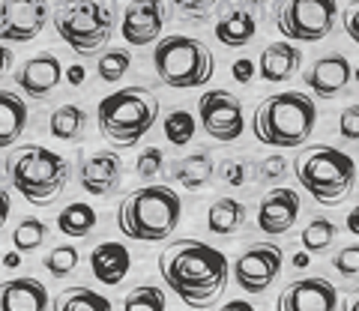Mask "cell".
<instances>
[{"mask_svg":"<svg viewBox=\"0 0 359 311\" xmlns=\"http://www.w3.org/2000/svg\"><path fill=\"white\" fill-rule=\"evenodd\" d=\"M159 272L192 308H212L228 287V258L204 240H174L162 251Z\"/></svg>","mask_w":359,"mask_h":311,"instance_id":"cell-1","label":"cell"},{"mask_svg":"<svg viewBox=\"0 0 359 311\" xmlns=\"http://www.w3.org/2000/svg\"><path fill=\"white\" fill-rule=\"evenodd\" d=\"M6 177L33 207H51L69 186V162L42 144H18L6 159Z\"/></svg>","mask_w":359,"mask_h":311,"instance_id":"cell-2","label":"cell"},{"mask_svg":"<svg viewBox=\"0 0 359 311\" xmlns=\"http://www.w3.org/2000/svg\"><path fill=\"white\" fill-rule=\"evenodd\" d=\"M314 126H318V105H314L311 96L297 90L266 96L255 108L252 117L255 138L266 144V147H278V150L302 147L311 138Z\"/></svg>","mask_w":359,"mask_h":311,"instance_id":"cell-3","label":"cell"},{"mask_svg":"<svg viewBox=\"0 0 359 311\" xmlns=\"http://www.w3.org/2000/svg\"><path fill=\"white\" fill-rule=\"evenodd\" d=\"M183 219V201L168 186L135 188L117 207V228L123 237L141 242H162L174 237Z\"/></svg>","mask_w":359,"mask_h":311,"instance_id":"cell-4","label":"cell"},{"mask_svg":"<svg viewBox=\"0 0 359 311\" xmlns=\"http://www.w3.org/2000/svg\"><path fill=\"white\" fill-rule=\"evenodd\" d=\"M297 183L323 207H339L356 188V162L330 144H309L294 159Z\"/></svg>","mask_w":359,"mask_h":311,"instance_id":"cell-5","label":"cell"},{"mask_svg":"<svg viewBox=\"0 0 359 311\" xmlns=\"http://www.w3.org/2000/svg\"><path fill=\"white\" fill-rule=\"evenodd\" d=\"M159 111V99L147 87H123V90L105 96L96 108L99 135L117 147H132L156 126Z\"/></svg>","mask_w":359,"mask_h":311,"instance_id":"cell-6","label":"cell"},{"mask_svg":"<svg viewBox=\"0 0 359 311\" xmlns=\"http://www.w3.org/2000/svg\"><path fill=\"white\" fill-rule=\"evenodd\" d=\"M153 69L159 75V81L174 87V90H195L212 78L216 57L201 39L177 33V36H165L156 42Z\"/></svg>","mask_w":359,"mask_h":311,"instance_id":"cell-7","label":"cell"},{"mask_svg":"<svg viewBox=\"0 0 359 311\" xmlns=\"http://www.w3.org/2000/svg\"><path fill=\"white\" fill-rule=\"evenodd\" d=\"M54 30L75 54H93L114 33V6L102 0H63L54 9Z\"/></svg>","mask_w":359,"mask_h":311,"instance_id":"cell-8","label":"cell"},{"mask_svg":"<svg viewBox=\"0 0 359 311\" xmlns=\"http://www.w3.org/2000/svg\"><path fill=\"white\" fill-rule=\"evenodd\" d=\"M273 21L278 33L290 42H320L339 21V4L335 0H278Z\"/></svg>","mask_w":359,"mask_h":311,"instance_id":"cell-9","label":"cell"},{"mask_svg":"<svg viewBox=\"0 0 359 311\" xmlns=\"http://www.w3.org/2000/svg\"><path fill=\"white\" fill-rule=\"evenodd\" d=\"M198 117L204 132L219 144L237 141L245 132L243 102L228 90H207L198 102Z\"/></svg>","mask_w":359,"mask_h":311,"instance_id":"cell-10","label":"cell"},{"mask_svg":"<svg viewBox=\"0 0 359 311\" xmlns=\"http://www.w3.org/2000/svg\"><path fill=\"white\" fill-rule=\"evenodd\" d=\"M282 261L285 254L276 242H255L233 261V279L245 293H264L282 275Z\"/></svg>","mask_w":359,"mask_h":311,"instance_id":"cell-11","label":"cell"},{"mask_svg":"<svg viewBox=\"0 0 359 311\" xmlns=\"http://www.w3.org/2000/svg\"><path fill=\"white\" fill-rule=\"evenodd\" d=\"M48 25V0H0V39L30 42Z\"/></svg>","mask_w":359,"mask_h":311,"instance_id":"cell-12","label":"cell"},{"mask_svg":"<svg viewBox=\"0 0 359 311\" xmlns=\"http://www.w3.org/2000/svg\"><path fill=\"white\" fill-rule=\"evenodd\" d=\"M165 21H168V9L162 0H132V4L123 9L120 33L132 48H144V46L159 42Z\"/></svg>","mask_w":359,"mask_h":311,"instance_id":"cell-13","label":"cell"},{"mask_svg":"<svg viewBox=\"0 0 359 311\" xmlns=\"http://www.w3.org/2000/svg\"><path fill=\"white\" fill-rule=\"evenodd\" d=\"M278 308L282 311H332L339 308V293L330 279L309 275V279L290 282L278 293Z\"/></svg>","mask_w":359,"mask_h":311,"instance_id":"cell-14","label":"cell"},{"mask_svg":"<svg viewBox=\"0 0 359 311\" xmlns=\"http://www.w3.org/2000/svg\"><path fill=\"white\" fill-rule=\"evenodd\" d=\"M123 180V159L114 150H96L78 162V183L87 195H114Z\"/></svg>","mask_w":359,"mask_h":311,"instance_id":"cell-15","label":"cell"},{"mask_svg":"<svg viewBox=\"0 0 359 311\" xmlns=\"http://www.w3.org/2000/svg\"><path fill=\"white\" fill-rule=\"evenodd\" d=\"M297 219H299V192L285 186L266 192L261 198V204H257V216H255L257 228L266 237H282V233H287L297 225Z\"/></svg>","mask_w":359,"mask_h":311,"instance_id":"cell-16","label":"cell"},{"mask_svg":"<svg viewBox=\"0 0 359 311\" xmlns=\"http://www.w3.org/2000/svg\"><path fill=\"white\" fill-rule=\"evenodd\" d=\"M351 78H353V66L339 51L323 54V57H318L311 63L309 72H302V81H306V87L314 96H320V99L341 96L347 90V84H351Z\"/></svg>","mask_w":359,"mask_h":311,"instance_id":"cell-17","label":"cell"},{"mask_svg":"<svg viewBox=\"0 0 359 311\" xmlns=\"http://www.w3.org/2000/svg\"><path fill=\"white\" fill-rule=\"evenodd\" d=\"M60 78H63L60 57L51 51H42L36 57L21 63V69L15 72V84H18V90L30 99H48L60 87Z\"/></svg>","mask_w":359,"mask_h":311,"instance_id":"cell-18","label":"cell"},{"mask_svg":"<svg viewBox=\"0 0 359 311\" xmlns=\"http://www.w3.org/2000/svg\"><path fill=\"white\" fill-rule=\"evenodd\" d=\"M90 272L99 284H108V287H117L123 279L129 275L132 270V254L123 242H114V240H105L93 246L90 251Z\"/></svg>","mask_w":359,"mask_h":311,"instance_id":"cell-19","label":"cell"},{"mask_svg":"<svg viewBox=\"0 0 359 311\" xmlns=\"http://www.w3.org/2000/svg\"><path fill=\"white\" fill-rule=\"evenodd\" d=\"M299 66H302V51L294 42H269L261 51L257 72H261V78L269 84H282L299 72Z\"/></svg>","mask_w":359,"mask_h":311,"instance_id":"cell-20","label":"cell"},{"mask_svg":"<svg viewBox=\"0 0 359 311\" xmlns=\"http://www.w3.org/2000/svg\"><path fill=\"white\" fill-rule=\"evenodd\" d=\"M48 305V291L36 279L0 282V311H45Z\"/></svg>","mask_w":359,"mask_h":311,"instance_id":"cell-21","label":"cell"},{"mask_svg":"<svg viewBox=\"0 0 359 311\" xmlns=\"http://www.w3.org/2000/svg\"><path fill=\"white\" fill-rule=\"evenodd\" d=\"M255 33H257V18L243 6L228 9L216 25V39L224 48H245L255 39Z\"/></svg>","mask_w":359,"mask_h":311,"instance_id":"cell-22","label":"cell"},{"mask_svg":"<svg viewBox=\"0 0 359 311\" xmlns=\"http://www.w3.org/2000/svg\"><path fill=\"white\" fill-rule=\"evenodd\" d=\"M27 105L13 90H0V150L13 147L27 129Z\"/></svg>","mask_w":359,"mask_h":311,"instance_id":"cell-23","label":"cell"},{"mask_svg":"<svg viewBox=\"0 0 359 311\" xmlns=\"http://www.w3.org/2000/svg\"><path fill=\"white\" fill-rule=\"evenodd\" d=\"M171 177L183 188H189V192H198V188L210 186V180L216 177V165H212L210 153H192V156H183V159L174 162Z\"/></svg>","mask_w":359,"mask_h":311,"instance_id":"cell-24","label":"cell"},{"mask_svg":"<svg viewBox=\"0 0 359 311\" xmlns=\"http://www.w3.org/2000/svg\"><path fill=\"white\" fill-rule=\"evenodd\" d=\"M245 216H249V209H245L243 201H237V198H219L207 209V228L216 237H231V233H237L245 225Z\"/></svg>","mask_w":359,"mask_h":311,"instance_id":"cell-25","label":"cell"},{"mask_svg":"<svg viewBox=\"0 0 359 311\" xmlns=\"http://www.w3.org/2000/svg\"><path fill=\"white\" fill-rule=\"evenodd\" d=\"M51 135L57 141H81L87 132V111L78 105H60L51 111Z\"/></svg>","mask_w":359,"mask_h":311,"instance_id":"cell-26","label":"cell"},{"mask_svg":"<svg viewBox=\"0 0 359 311\" xmlns=\"http://www.w3.org/2000/svg\"><path fill=\"white\" fill-rule=\"evenodd\" d=\"M93 228H96V209L90 204H84V201H75L69 207H63L60 216H57V230L63 233V237L81 240Z\"/></svg>","mask_w":359,"mask_h":311,"instance_id":"cell-27","label":"cell"},{"mask_svg":"<svg viewBox=\"0 0 359 311\" xmlns=\"http://www.w3.org/2000/svg\"><path fill=\"white\" fill-rule=\"evenodd\" d=\"M54 308H63V311H108L111 308V299L108 296H99L96 291H87V287H69L66 293L57 296Z\"/></svg>","mask_w":359,"mask_h":311,"instance_id":"cell-28","label":"cell"},{"mask_svg":"<svg viewBox=\"0 0 359 311\" xmlns=\"http://www.w3.org/2000/svg\"><path fill=\"white\" fill-rule=\"evenodd\" d=\"M335 233H339L335 221H330V219H311L309 225L302 228V233H299L302 249H306V251H327L332 246Z\"/></svg>","mask_w":359,"mask_h":311,"instance_id":"cell-29","label":"cell"},{"mask_svg":"<svg viewBox=\"0 0 359 311\" xmlns=\"http://www.w3.org/2000/svg\"><path fill=\"white\" fill-rule=\"evenodd\" d=\"M45 237H48V225L42 219H21L13 230V246L18 251H36Z\"/></svg>","mask_w":359,"mask_h":311,"instance_id":"cell-30","label":"cell"},{"mask_svg":"<svg viewBox=\"0 0 359 311\" xmlns=\"http://www.w3.org/2000/svg\"><path fill=\"white\" fill-rule=\"evenodd\" d=\"M78 263H81V254H78L75 246H54L42 261V266L54 275V279H69V275L78 270Z\"/></svg>","mask_w":359,"mask_h":311,"instance_id":"cell-31","label":"cell"},{"mask_svg":"<svg viewBox=\"0 0 359 311\" xmlns=\"http://www.w3.org/2000/svg\"><path fill=\"white\" fill-rule=\"evenodd\" d=\"M162 132H165L168 141L177 144V147L192 144V138H195V117L189 114V111H171V114L165 117V123H162Z\"/></svg>","mask_w":359,"mask_h":311,"instance_id":"cell-32","label":"cell"},{"mask_svg":"<svg viewBox=\"0 0 359 311\" xmlns=\"http://www.w3.org/2000/svg\"><path fill=\"white\" fill-rule=\"evenodd\" d=\"M129 66H132V54L126 48H108L102 57H99L96 72H99L102 81L114 84V81H120V78L129 72Z\"/></svg>","mask_w":359,"mask_h":311,"instance_id":"cell-33","label":"cell"},{"mask_svg":"<svg viewBox=\"0 0 359 311\" xmlns=\"http://www.w3.org/2000/svg\"><path fill=\"white\" fill-rule=\"evenodd\" d=\"M168 305V299L165 293L159 291V287H153V284H141V287H135L132 293H126V299H123V308L126 311H165Z\"/></svg>","mask_w":359,"mask_h":311,"instance_id":"cell-34","label":"cell"},{"mask_svg":"<svg viewBox=\"0 0 359 311\" xmlns=\"http://www.w3.org/2000/svg\"><path fill=\"white\" fill-rule=\"evenodd\" d=\"M162 165H165L162 150L147 147V150L138 153V162H135V174H138L141 180H156V177L162 174Z\"/></svg>","mask_w":359,"mask_h":311,"instance_id":"cell-35","label":"cell"},{"mask_svg":"<svg viewBox=\"0 0 359 311\" xmlns=\"http://www.w3.org/2000/svg\"><path fill=\"white\" fill-rule=\"evenodd\" d=\"M332 266L344 275V279H353V275H359V246L339 249V251H335V258H332Z\"/></svg>","mask_w":359,"mask_h":311,"instance_id":"cell-36","label":"cell"},{"mask_svg":"<svg viewBox=\"0 0 359 311\" xmlns=\"http://www.w3.org/2000/svg\"><path fill=\"white\" fill-rule=\"evenodd\" d=\"M257 177H261V183H278L287 177V159H282V156H269V159L261 162V171H257Z\"/></svg>","mask_w":359,"mask_h":311,"instance_id":"cell-37","label":"cell"},{"mask_svg":"<svg viewBox=\"0 0 359 311\" xmlns=\"http://www.w3.org/2000/svg\"><path fill=\"white\" fill-rule=\"evenodd\" d=\"M339 135L344 141H359V102L347 105L339 117Z\"/></svg>","mask_w":359,"mask_h":311,"instance_id":"cell-38","label":"cell"},{"mask_svg":"<svg viewBox=\"0 0 359 311\" xmlns=\"http://www.w3.org/2000/svg\"><path fill=\"white\" fill-rule=\"evenodd\" d=\"M171 4L180 9L183 15H192V18H204L216 9L222 0H171Z\"/></svg>","mask_w":359,"mask_h":311,"instance_id":"cell-39","label":"cell"},{"mask_svg":"<svg viewBox=\"0 0 359 311\" xmlns=\"http://www.w3.org/2000/svg\"><path fill=\"white\" fill-rule=\"evenodd\" d=\"M222 180L228 186H245V180H249V168H245L243 159H231V162H222Z\"/></svg>","mask_w":359,"mask_h":311,"instance_id":"cell-40","label":"cell"},{"mask_svg":"<svg viewBox=\"0 0 359 311\" xmlns=\"http://www.w3.org/2000/svg\"><path fill=\"white\" fill-rule=\"evenodd\" d=\"M255 72H257V66L252 60H245V57H240L237 63L231 66V75H233V81H237V84H252Z\"/></svg>","mask_w":359,"mask_h":311,"instance_id":"cell-41","label":"cell"},{"mask_svg":"<svg viewBox=\"0 0 359 311\" xmlns=\"http://www.w3.org/2000/svg\"><path fill=\"white\" fill-rule=\"evenodd\" d=\"M344 30H347V36L359 46V0H353V4L344 9Z\"/></svg>","mask_w":359,"mask_h":311,"instance_id":"cell-42","label":"cell"},{"mask_svg":"<svg viewBox=\"0 0 359 311\" xmlns=\"http://www.w3.org/2000/svg\"><path fill=\"white\" fill-rule=\"evenodd\" d=\"M84 75H87L84 66H78V63L69 66V69H63V78H66V81H69L72 87H81V84H84Z\"/></svg>","mask_w":359,"mask_h":311,"instance_id":"cell-43","label":"cell"},{"mask_svg":"<svg viewBox=\"0 0 359 311\" xmlns=\"http://www.w3.org/2000/svg\"><path fill=\"white\" fill-rule=\"evenodd\" d=\"M9 213H13V198H9V192H4V188H0V228L6 225Z\"/></svg>","mask_w":359,"mask_h":311,"instance_id":"cell-44","label":"cell"},{"mask_svg":"<svg viewBox=\"0 0 359 311\" xmlns=\"http://www.w3.org/2000/svg\"><path fill=\"white\" fill-rule=\"evenodd\" d=\"M9 69H13V48H6L4 39H0V78H4Z\"/></svg>","mask_w":359,"mask_h":311,"instance_id":"cell-45","label":"cell"},{"mask_svg":"<svg viewBox=\"0 0 359 311\" xmlns=\"http://www.w3.org/2000/svg\"><path fill=\"white\" fill-rule=\"evenodd\" d=\"M347 230H351L353 237H359V204L351 209V213H347Z\"/></svg>","mask_w":359,"mask_h":311,"instance_id":"cell-46","label":"cell"},{"mask_svg":"<svg viewBox=\"0 0 359 311\" xmlns=\"http://www.w3.org/2000/svg\"><path fill=\"white\" fill-rule=\"evenodd\" d=\"M4 266H6V270H15V266H21V251H18V249L9 251L6 258H4Z\"/></svg>","mask_w":359,"mask_h":311,"instance_id":"cell-47","label":"cell"},{"mask_svg":"<svg viewBox=\"0 0 359 311\" xmlns=\"http://www.w3.org/2000/svg\"><path fill=\"white\" fill-rule=\"evenodd\" d=\"M290 263H294L297 270H306V266L311 263V261H309V251H297V254H294V261H290Z\"/></svg>","mask_w":359,"mask_h":311,"instance_id":"cell-48","label":"cell"},{"mask_svg":"<svg viewBox=\"0 0 359 311\" xmlns=\"http://www.w3.org/2000/svg\"><path fill=\"white\" fill-rule=\"evenodd\" d=\"M351 305H353V311H359V291H356V296H353V303H351Z\"/></svg>","mask_w":359,"mask_h":311,"instance_id":"cell-49","label":"cell"},{"mask_svg":"<svg viewBox=\"0 0 359 311\" xmlns=\"http://www.w3.org/2000/svg\"><path fill=\"white\" fill-rule=\"evenodd\" d=\"M353 78H356V84H359V66H356V69H353Z\"/></svg>","mask_w":359,"mask_h":311,"instance_id":"cell-50","label":"cell"},{"mask_svg":"<svg viewBox=\"0 0 359 311\" xmlns=\"http://www.w3.org/2000/svg\"><path fill=\"white\" fill-rule=\"evenodd\" d=\"M243 4H264V0H243Z\"/></svg>","mask_w":359,"mask_h":311,"instance_id":"cell-51","label":"cell"}]
</instances>
